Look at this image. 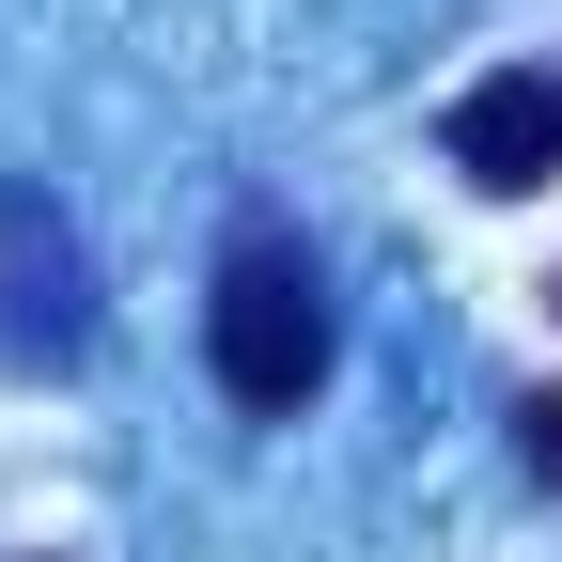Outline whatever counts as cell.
Returning a JSON list of instances; mask_svg holds the SVG:
<instances>
[{
    "mask_svg": "<svg viewBox=\"0 0 562 562\" xmlns=\"http://www.w3.org/2000/svg\"><path fill=\"white\" fill-rule=\"evenodd\" d=\"M438 140H453V172H469L484 203H531V188L562 172V63H501V79H469Z\"/></svg>",
    "mask_w": 562,
    "mask_h": 562,
    "instance_id": "3",
    "label": "cell"
},
{
    "mask_svg": "<svg viewBox=\"0 0 562 562\" xmlns=\"http://www.w3.org/2000/svg\"><path fill=\"white\" fill-rule=\"evenodd\" d=\"M516 469L562 484V391H516Z\"/></svg>",
    "mask_w": 562,
    "mask_h": 562,
    "instance_id": "4",
    "label": "cell"
},
{
    "mask_svg": "<svg viewBox=\"0 0 562 562\" xmlns=\"http://www.w3.org/2000/svg\"><path fill=\"white\" fill-rule=\"evenodd\" d=\"M94 344V266L47 188H0V375H63Z\"/></svg>",
    "mask_w": 562,
    "mask_h": 562,
    "instance_id": "2",
    "label": "cell"
},
{
    "mask_svg": "<svg viewBox=\"0 0 562 562\" xmlns=\"http://www.w3.org/2000/svg\"><path fill=\"white\" fill-rule=\"evenodd\" d=\"M328 266L281 235V220H250L235 250H220V281H203V360H220V391L250 406V422H297L313 391H328Z\"/></svg>",
    "mask_w": 562,
    "mask_h": 562,
    "instance_id": "1",
    "label": "cell"
}]
</instances>
